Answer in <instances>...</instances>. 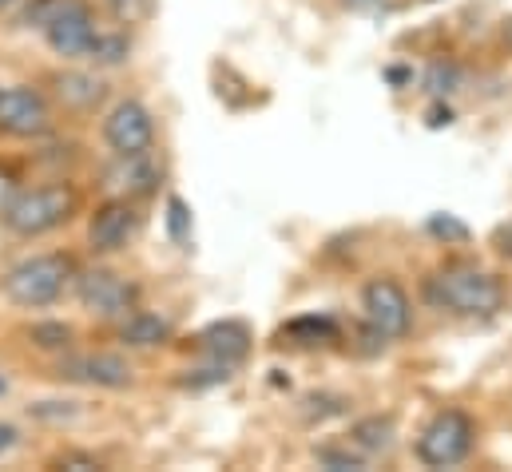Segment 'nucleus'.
Segmentation results:
<instances>
[{"label":"nucleus","mask_w":512,"mask_h":472,"mask_svg":"<svg viewBox=\"0 0 512 472\" xmlns=\"http://www.w3.org/2000/svg\"><path fill=\"white\" fill-rule=\"evenodd\" d=\"M310 401H314V405H326V401H330V397H310ZM342 405H346V401H334V405H330V409H310V413H306V417H310V421H314V417H318V421H322V417H330V413H342Z\"/></svg>","instance_id":"25"},{"label":"nucleus","mask_w":512,"mask_h":472,"mask_svg":"<svg viewBox=\"0 0 512 472\" xmlns=\"http://www.w3.org/2000/svg\"><path fill=\"white\" fill-rule=\"evenodd\" d=\"M167 235L179 246L191 238V211H187L183 199H167Z\"/></svg>","instance_id":"21"},{"label":"nucleus","mask_w":512,"mask_h":472,"mask_svg":"<svg viewBox=\"0 0 512 472\" xmlns=\"http://www.w3.org/2000/svg\"><path fill=\"white\" fill-rule=\"evenodd\" d=\"M497 250L512 262V223H505V227L497 231Z\"/></svg>","instance_id":"26"},{"label":"nucleus","mask_w":512,"mask_h":472,"mask_svg":"<svg viewBox=\"0 0 512 472\" xmlns=\"http://www.w3.org/2000/svg\"><path fill=\"white\" fill-rule=\"evenodd\" d=\"M231 369H235V365H227V361H211V365L195 369L191 377H183V385H187V389H207V385H223V381H231Z\"/></svg>","instance_id":"22"},{"label":"nucleus","mask_w":512,"mask_h":472,"mask_svg":"<svg viewBox=\"0 0 512 472\" xmlns=\"http://www.w3.org/2000/svg\"><path fill=\"white\" fill-rule=\"evenodd\" d=\"M159 183V167L151 159V151L143 155H116V163L104 171V187L116 195V199H143L151 195Z\"/></svg>","instance_id":"12"},{"label":"nucleus","mask_w":512,"mask_h":472,"mask_svg":"<svg viewBox=\"0 0 512 472\" xmlns=\"http://www.w3.org/2000/svg\"><path fill=\"white\" fill-rule=\"evenodd\" d=\"M425 88H429L433 96H453V92L461 88V68H457V64H445V60L429 64V72H425Z\"/></svg>","instance_id":"20"},{"label":"nucleus","mask_w":512,"mask_h":472,"mask_svg":"<svg viewBox=\"0 0 512 472\" xmlns=\"http://www.w3.org/2000/svg\"><path fill=\"white\" fill-rule=\"evenodd\" d=\"M199 350L211 357V361L239 365L243 357L251 354V330L243 322H215L211 330L199 334Z\"/></svg>","instance_id":"13"},{"label":"nucleus","mask_w":512,"mask_h":472,"mask_svg":"<svg viewBox=\"0 0 512 472\" xmlns=\"http://www.w3.org/2000/svg\"><path fill=\"white\" fill-rule=\"evenodd\" d=\"M362 310H366L370 330L385 342L405 338L413 326V302H409L405 286L393 278H370L362 286Z\"/></svg>","instance_id":"6"},{"label":"nucleus","mask_w":512,"mask_h":472,"mask_svg":"<svg viewBox=\"0 0 512 472\" xmlns=\"http://www.w3.org/2000/svg\"><path fill=\"white\" fill-rule=\"evenodd\" d=\"M128 52H131L128 36H120V32H96V44H92L88 60H96V64H124Z\"/></svg>","instance_id":"19"},{"label":"nucleus","mask_w":512,"mask_h":472,"mask_svg":"<svg viewBox=\"0 0 512 472\" xmlns=\"http://www.w3.org/2000/svg\"><path fill=\"white\" fill-rule=\"evenodd\" d=\"M425 298L429 306L461 314V318H493L505 306V286L481 266L449 262L433 278H425Z\"/></svg>","instance_id":"1"},{"label":"nucleus","mask_w":512,"mask_h":472,"mask_svg":"<svg viewBox=\"0 0 512 472\" xmlns=\"http://www.w3.org/2000/svg\"><path fill=\"white\" fill-rule=\"evenodd\" d=\"M52 104L36 88H0V135L8 139H40L52 131Z\"/></svg>","instance_id":"8"},{"label":"nucleus","mask_w":512,"mask_h":472,"mask_svg":"<svg viewBox=\"0 0 512 472\" xmlns=\"http://www.w3.org/2000/svg\"><path fill=\"white\" fill-rule=\"evenodd\" d=\"M60 465H64V469H76V472H84V469H100V465H96L92 457H64Z\"/></svg>","instance_id":"27"},{"label":"nucleus","mask_w":512,"mask_h":472,"mask_svg":"<svg viewBox=\"0 0 512 472\" xmlns=\"http://www.w3.org/2000/svg\"><path fill=\"white\" fill-rule=\"evenodd\" d=\"M135 235V207H131V199H108V203H100L96 211H92V219H88V246L96 250V254H116V250H124L128 246V238Z\"/></svg>","instance_id":"10"},{"label":"nucleus","mask_w":512,"mask_h":472,"mask_svg":"<svg viewBox=\"0 0 512 472\" xmlns=\"http://www.w3.org/2000/svg\"><path fill=\"white\" fill-rule=\"evenodd\" d=\"M76 294H80V306L96 318H128L139 302V286L104 266L76 274Z\"/></svg>","instance_id":"7"},{"label":"nucleus","mask_w":512,"mask_h":472,"mask_svg":"<svg viewBox=\"0 0 512 472\" xmlns=\"http://www.w3.org/2000/svg\"><path fill=\"white\" fill-rule=\"evenodd\" d=\"M342 4H346L350 12H370V8H378L382 0H342Z\"/></svg>","instance_id":"29"},{"label":"nucleus","mask_w":512,"mask_h":472,"mask_svg":"<svg viewBox=\"0 0 512 472\" xmlns=\"http://www.w3.org/2000/svg\"><path fill=\"white\" fill-rule=\"evenodd\" d=\"M72 282H76V262L68 254H36V258L16 262L4 274V294H8V302L24 306V310H44V306L60 302Z\"/></svg>","instance_id":"2"},{"label":"nucleus","mask_w":512,"mask_h":472,"mask_svg":"<svg viewBox=\"0 0 512 472\" xmlns=\"http://www.w3.org/2000/svg\"><path fill=\"white\" fill-rule=\"evenodd\" d=\"M16 191H20V179L12 175V167H0V219H4V211L12 207Z\"/></svg>","instance_id":"24"},{"label":"nucleus","mask_w":512,"mask_h":472,"mask_svg":"<svg viewBox=\"0 0 512 472\" xmlns=\"http://www.w3.org/2000/svg\"><path fill=\"white\" fill-rule=\"evenodd\" d=\"M4 389H8V385H4V377H0V393H4Z\"/></svg>","instance_id":"33"},{"label":"nucleus","mask_w":512,"mask_h":472,"mask_svg":"<svg viewBox=\"0 0 512 472\" xmlns=\"http://www.w3.org/2000/svg\"><path fill=\"white\" fill-rule=\"evenodd\" d=\"M12 4H16V0H0V12H4V8H12Z\"/></svg>","instance_id":"32"},{"label":"nucleus","mask_w":512,"mask_h":472,"mask_svg":"<svg viewBox=\"0 0 512 472\" xmlns=\"http://www.w3.org/2000/svg\"><path fill=\"white\" fill-rule=\"evenodd\" d=\"M28 342L36 346V350H68L72 346V326L68 322H36L32 330H28Z\"/></svg>","instance_id":"18"},{"label":"nucleus","mask_w":512,"mask_h":472,"mask_svg":"<svg viewBox=\"0 0 512 472\" xmlns=\"http://www.w3.org/2000/svg\"><path fill=\"white\" fill-rule=\"evenodd\" d=\"M120 342L131 350H155L163 342H171V322L159 318V314H143V310H131L120 326Z\"/></svg>","instance_id":"16"},{"label":"nucleus","mask_w":512,"mask_h":472,"mask_svg":"<svg viewBox=\"0 0 512 472\" xmlns=\"http://www.w3.org/2000/svg\"><path fill=\"white\" fill-rule=\"evenodd\" d=\"M104 143L116 155H143L155 147V123L139 100H120L104 119Z\"/></svg>","instance_id":"9"},{"label":"nucleus","mask_w":512,"mask_h":472,"mask_svg":"<svg viewBox=\"0 0 512 472\" xmlns=\"http://www.w3.org/2000/svg\"><path fill=\"white\" fill-rule=\"evenodd\" d=\"M477 425L461 409H441L429 417V425L417 433V461L429 469H453L473 453Z\"/></svg>","instance_id":"4"},{"label":"nucleus","mask_w":512,"mask_h":472,"mask_svg":"<svg viewBox=\"0 0 512 472\" xmlns=\"http://www.w3.org/2000/svg\"><path fill=\"white\" fill-rule=\"evenodd\" d=\"M80 195L68 183H44V187H20L12 207L4 211V227L16 238H40L64 227L76 215Z\"/></svg>","instance_id":"3"},{"label":"nucleus","mask_w":512,"mask_h":472,"mask_svg":"<svg viewBox=\"0 0 512 472\" xmlns=\"http://www.w3.org/2000/svg\"><path fill=\"white\" fill-rule=\"evenodd\" d=\"M393 437H397V425H393V417L389 413H370V417H362V421H354L350 425V445L358 449V453H366V457H382L393 449Z\"/></svg>","instance_id":"15"},{"label":"nucleus","mask_w":512,"mask_h":472,"mask_svg":"<svg viewBox=\"0 0 512 472\" xmlns=\"http://www.w3.org/2000/svg\"><path fill=\"white\" fill-rule=\"evenodd\" d=\"M52 84H56V100L68 112H96L104 104V96H108L104 80H96L88 72H60Z\"/></svg>","instance_id":"14"},{"label":"nucleus","mask_w":512,"mask_h":472,"mask_svg":"<svg viewBox=\"0 0 512 472\" xmlns=\"http://www.w3.org/2000/svg\"><path fill=\"white\" fill-rule=\"evenodd\" d=\"M449 119H453L449 108H433V112H429V123H433V127H441V123H449Z\"/></svg>","instance_id":"30"},{"label":"nucleus","mask_w":512,"mask_h":472,"mask_svg":"<svg viewBox=\"0 0 512 472\" xmlns=\"http://www.w3.org/2000/svg\"><path fill=\"white\" fill-rule=\"evenodd\" d=\"M56 377L80 381V385H100V389H124L131 385V365L120 354H76L60 361Z\"/></svg>","instance_id":"11"},{"label":"nucleus","mask_w":512,"mask_h":472,"mask_svg":"<svg viewBox=\"0 0 512 472\" xmlns=\"http://www.w3.org/2000/svg\"><path fill=\"white\" fill-rule=\"evenodd\" d=\"M16 437H20V433H16L12 425H0V453H8V449L16 445Z\"/></svg>","instance_id":"28"},{"label":"nucleus","mask_w":512,"mask_h":472,"mask_svg":"<svg viewBox=\"0 0 512 472\" xmlns=\"http://www.w3.org/2000/svg\"><path fill=\"white\" fill-rule=\"evenodd\" d=\"M429 231H433L437 238H453V242L469 238V227H465V223H457L453 215H433V219H429Z\"/></svg>","instance_id":"23"},{"label":"nucleus","mask_w":512,"mask_h":472,"mask_svg":"<svg viewBox=\"0 0 512 472\" xmlns=\"http://www.w3.org/2000/svg\"><path fill=\"white\" fill-rule=\"evenodd\" d=\"M314 461L330 472H362L366 469V453H358L350 441H342V445H338V441L318 445V449H314Z\"/></svg>","instance_id":"17"},{"label":"nucleus","mask_w":512,"mask_h":472,"mask_svg":"<svg viewBox=\"0 0 512 472\" xmlns=\"http://www.w3.org/2000/svg\"><path fill=\"white\" fill-rule=\"evenodd\" d=\"M501 40L509 44V52H512V20H505V28H501Z\"/></svg>","instance_id":"31"},{"label":"nucleus","mask_w":512,"mask_h":472,"mask_svg":"<svg viewBox=\"0 0 512 472\" xmlns=\"http://www.w3.org/2000/svg\"><path fill=\"white\" fill-rule=\"evenodd\" d=\"M40 28H44L48 48L64 60H84L96 44V16L84 0H56Z\"/></svg>","instance_id":"5"}]
</instances>
